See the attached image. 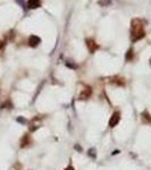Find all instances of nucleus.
Here are the masks:
<instances>
[{"label": "nucleus", "instance_id": "1", "mask_svg": "<svg viewBox=\"0 0 151 170\" xmlns=\"http://www.w3.org/2000/svg\"><path fill=\"white\" fill-rule=\"evenodd\" d=\"M144 37V31L142 23L139 19H135L132 22V40L133 41H137L140 39Z\"/></svg>", "mask_w": 151, "mask_h": 170}, {"label": "nucleus", "instance_id": "2", "mask_svg": "<svg viewBox=\"0 0 151 170\" xmlns=\"http://www.w3.org/2000/svg\"><path fill=\"white\" fill-rule=\"evenodd\" d=\"M119 119H121V113L119 112H114L110 120H109V126L110 127H115L119 123Z\"/></svg>", "mask_w": 151, "mask_h": 170}, {"label": "nucleus", "instance_id": "3", "mask_svg": "<svg viewBox=\"0 0 151 170\" xmlns=\"http://www.w3.org/2000/svg\"><path fill=\"white\" fill-rule=\"evenodd\" d=\"M86 47H87V49L90 50V52H94L99 48L98 44L94 42L93 40H86Z\"/></svg>", "mask_w": 151, "mask_h": 170}, {"label": "nucleus", "instance_id": "4", "mask_svg": "<svg viewBox=\"0 0 151 170\" xmlns=\"http://www.w3.org/2000/svg\"><path fill=\"white\" fill-rule=\"evenodd\" d=\"M41 42V40H40V37H36V35H32V37H30L29 40V43L31 47H36V45L39 44Z\"/></svg>", "mask_w": 151, "mask_h": 170}, {"label": "nucleus", "instance_id": "5", "mask_svg": "<svg viewBox=\"0 0 151 170\" xmlns=\"http://www.w3.org/2000/svg\"><path fill=\"white\" fill-rule=\"evenodd\" d=\"M41 5V1L40 0H29L27 2V6L31 9H35V8H39Z\"/></svg>", "mask_w": 151, "mask_h": 170}, {"label": "nucleus", "instance_id": "6", "mask_svg": "<svg viewBox=\"0 0 151 170\" xmlns=\"http://www.w3.org/2000/svg\"><path fill=\"white\" fill-rule=\"evenodd\" d=\"M90 95H91V89H90V88H86V89L79 94V99H81V100H85L87 98H90Z\"/></svg>", "mask_w": 151, "mask_h": 170}, {"label": "nucleus", "instance_id": "7", "mask_svg": "<svg viewBox=\"0 0 151 170\" xmlns=\"http://www.w3.org/2000/svg\"><path fill=\"white\" fill-rule=\"evenodd\" d=\"M31 143V138H30L29 135H25L24 137H23V140H22V148H24V146H26L27 144Z\"/></svg>", "mask_w": 151, "mask_h": 170}, {"label": "nucleus", "instance_id": "8", "mask_svg": "<svg viewBox=\"0 0 151 170\" xmlns=\"http://www.w3.org/2000/svg\"><path fill=\"white\" fill-rule=\"evenodd\" d=\"M142 118H143L144 120H147L148 123H151V117L149 116L148 112H143V113H142Z\"/></svg>", "mask_w": 151, "mask_h": 170}, {"label": "nucleus", "instance_id": "9", "mask_svg": "<svg viewBox=\"0 0 151 170\" xmlns=\"http://www.w3.org/2000/svg\"><path fill=\"white\" fill-rule=\"evenodd\" d=\"M132 58H133V52H132V50H129V53H127V56H126V59L131 60Z\"/></svg>", "mask_w": 151, "mask_h": 170}, {"label": "nucleus", "instance_id": "10", "mask_svg": "<svg viewBox=\"0 0 151 170\" xmlns=\"http://www.w3.org/2000/svg\"><path fill=\"white\" fill-rule=\"evenodd\" d=\"M4 44H5V43H4V41H0V49L4 47Z\"/></svg>", "mask_w": 151, "mask_h": 170}, {"label": "nucleus", "instance_id": "11", "mask_svg": "<svg viewBox=\"0 0 151 170\" xmlns=\"http://www.w3.org/2000/svg\"><path fill=\"white\" fill-rule=\"evenodd\" d=\"M65 170H74V168H73V167H67Z\"/></svg>", "mask_w": 151, "mask_h": 170}, {"label": "nucleus", "instance_id": "12", "mask_svg": "<svg viewBox=\"0 0 151 170\" xmlns=\"http://www.w3.org/2000/svg\"><path fill=\"white\" fill-rule=\"evenodd\" d=\"M150 65H151V59H150Z\"/></svg>", "mask_w": 151, "mask_h": 170}]
</instances>
